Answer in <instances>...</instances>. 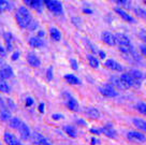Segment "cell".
I'll list each match as a JSON object with an SVG mask.
<instances>
[{
    "label": "cell",
    "instance_id": "ac0fdd59",
    "mask_svg": "<svg viewBox=\"0 0 146 145\" xmlns=\"http://www.w3.org/2000/svg\"><path fill=\"white\" fill-rule=\"evenodd\" d=\"M85 114H86L88 117L95 118V119H98V118L100 117V112H99V110L96 109V108H94V106L87 108V109L85 110Z\"/></svg>",
    "mask_w": 146,
    "mask_h": 145
},
{
    "label": "cell",
    "instance_id": "f5cc1de1",
    "mask_svg": "<svg viewBox=\"0 0 146 145\" xmlns=\"http://www.w3.org/2000/svg\"><path fill=\"white\" fill-rule=\"evenodd\" d=\"M0 64H2V61H1V59H0Z\"/></svg>",
    "mask_w": 146,
    "mask_h": 145
},
{
    "label": "cell",
    "instance_id": "f546056e",
    "mask_svg": "<svg viewBox=\"0 0 146 145\" xmlns=\"http://www.w3.org/2000/svg\"><path fill=\"white\" fill-rule=\"evenodd\" d=\"M10 86L9 84L5 81V80H0V92H3V94H9L10 91Z\"/></svg>",
    "mask_w": 146,
    "mask_h": 145
},
{
    "label": "cell",
    "instance_id": "b9f144b4",
    "mask_svg": "<svg viewBox=\"0 0 146 145\" xmlns=\"http://www.w3.org/2000/svg\"><path fill=\"white\" fill-rule=\"evenodd\" d=\"M90 132H91V133H94V134H97V136H99V134H102V132H101V129H97V128H91Z\"/></svg>",
    "mask_w": 146,
    "mask_h": 145
},
{
    "label": "cell",
    "instance_id": "277c9868",
    "mask_svg": "<svg viewBox=\"0 0 146 145\" xmlns=\"http://www.w3.org/2000/svg\"><path fill=\"white\" fill-rule=\"evenodd\" d=\"M127 139L133 143H144L146 142V136L139 131L127 132Z\"/></svg>",
    "mask_w": 146,
    "mask_h": 145
},
{
    "label": "cell",
    "instance_id": "d590c367",
    "mask_svg": "<svg viewBox=\"0 0 146 145\" xmlns=\"http://www.w3.org/2000/svg\"><path fill=\"white\" fill-rule=\"evenodd\" d=\"M70 64H71V67H72L73 70H78V61H76L75 59H71V60H70Z\"/></svg>",
    "mask_w": 146,
    "mask_h": 145
},
{
    "label": "cell",
    "instance_id": "484cf974",
    "mask_svg": "<svg viewBox=\"0 0 146 145\" xmlns=\"http://www.w3.org/2000/svg\"><path fill=\"white\" fill-rule=\"evenodd\" d=\"M64 130L70 138L75 139V138L78 136V131H76V129H75L74 127H72V126H64Z\"/></svg>",
    "mask_w": 146,
    "mask_h": 145
},
{
    "label": "cell",
    "instance_id": "74e56055",
    "mask_svg": "<svg viewBox=\"0 0 146 145\" xmlns=\"http://www.w3.org/2000/svg\"><path fill=\"white\" fill-rule=\"evenodd\" d=\"M36 28H38V22H36V21H32L31 24L29 25L28 29H30V30H35V29H36Z\"/></svg>",
    "mask_w": 146,
    "mask_h": 145
},
{
    "label": "cell",
    "instance_id": "816d5d0a",
    "mask_svg": "<svg viewBox=\"0 0 146 145\" xmlns=\"http://www.w3.org/2000/svg\"><path fill=\"white\" fill-rule=\"evenodd\" d=\"M48 1H50V0H44V2H45V3L46 2H48Z\"/></svg>",
    "mask_w": 146,
    "mask_h": 145
},
{
    "label": "cell",
    "instance_id": "44dd1931",
    "mask_svg": "<svg viewBox=\"0 0 146 145\" xmlns=\"http://www.w3.org/2000/svg\"><path fill=\"white\" fill-rule=\"evenodd\" d=\"M111 84L115 87V88H118V89H126V86L123 85V83L120 80V76H112L110 78Z\"/></svg>",
    "mask_w": 146,
    "mask_h": 145
},
{
    "label": "cell",
    "instance_id": "9a60e30c",
    "mask_svg": "<svg viewBox=\"0 0 146 145\" xmlns=\"http://www.w3.org/2000/svg\"><path fill=\"white\" fill-rule=\"evenodd\" d=\"M115 12L118 14L120 17L123 18L125 22H128V23H135V19L130 15L129 13H127L126 11H123V9H120V8H116L115 9Z\"/></svg>",
    "mask_w": 146,
    "mask_h": 145
},
{
    "label": "cell",
    "instance_id": "7c38bea8",
    "mask_svg": "<svg viewBox=\"0 0 146 145\" xmlns=\"http://www.w3.org/2000/svg\"><path fill=\"white\" fill-rule=\"evenodd\" d=\"M115 41H116V44L118 46L131 45L130 39H129L126 35H123V33H116V35H115Z\"/></svg>",
    "mask_w": 146,
    "mask_h": 145
},
{
    "label": "cell",
    "instance_id": "30bf717a",
    "mask_svg": "<svg viewBox=\"0 0 146 145\" xmlns=\"http://www.w3.org/2000/svg\"><path fill=\"white\" fill-rule=\"evenodd\" d=\"M32 142L36 145H52V143L45 136H42L41 133H38V132H35L32 134Z\"/></svg>",
    "mask_w": 146,
    "mask_h": 145
},
{
    "label": "cell",
    "instance_id": "603a6c76",
    "mask_svg": "<svg viewBox=\"0 0 146 145\" xmlns=\"http://www.w3.org/2000/svg\"><path fill=\"white\" fill-rule=\"evenodd\" d=\"M64 80H66L67 83L71 84V85H81L82 84V82L80 81V78H78L73 74H66L64 75Z\"/></svg>",
    "mask_w": 146,
    "mask_h": 145
},
{
    "label": "cell",
    "instance_id": "d6a6232c",
    "mask_svg": "<svg viewBox=\"0 0 146 145\" xmlns=\"http://www.w3.org/2000/svg\"><path fill=\"white\" fill-rule=\"evenodd\" d=\"M5 103H7V106L9 108L10 111H15V109H16V104L14 103L13 100H12V99H7Z\"/></svg>",
    "mask_w": 146,
    "mask_h": 145
},
{
    "label": "cell",
    "instance_id": "7402d4cb",
    "mask_svg": "<svg viewBox=\"0 0 146 145\" xmlns=\"http://www.w3.org/2000/svg\"><path fill=\"white\" fill-rule=\"evenodd\" d=\"M132 122L137 129H140L142 131L146 132V120L142 119V118H133Z\"/></svg>",
    "mask_w": 146,
    "mask_h": 145
},
{
    "label": "cell",
    "instance_id": "d6986e66",
    "mask_svg": "<svg viewBox=\"0 0 146 145\" xmlns=\"http://www.w3.org/2000/svg\"><path fill=\"white\" fill-rule=\"evenodd\" d=\"M3 38H5V45H7V51L8 52H12L13 50V44H12V41H13V36H12V33L11 32H5V35H3Z\"/></svg>",
    "mask_w": 146,
    "mask_h": 145
},
{
    "label": "cell",
    "instance_id": "4316f807",
    "mask_svg": "<svg viewBox=\"0 0 146 145\" xmlns=\"http://www.w3.org/2000/svg\"><path fill=\"white\" fill-rule=\"evenodd\" d=\"M50 35L52 37V39L54 41H60L61 40V33L60 31L55 27H52L50 29Z\"/></svg>",
    "mask_w": 146,
    "mask_h": 145
},
{
    "label": "cell",
    "instance_id": "5b68a950",
    "mask_svg": "<svg viewBox=\"0 0 146 145\" xmlns=\"http://www.w3.org/2000/svg\"><path fill=\"white\" fill-rule=\"evenodd\" d=\"M0 118L3 122L11 119V111L7 106V103L5 102L2 97H0Z\"/></svg>",
    "mask_w": 146,
    "mask_h": 145
},
{
    "label": "cell",
    "instance_id": "9c48e42d",
    "mask_svg": "<svg viewBox=\"0 0 146 145\" xmlns=\"http://www.w3.org/2000/svg\"><path fill=\"white\" fill-rule=\"evenodd\" d=\"M104 66L110 70H113V71H117V72H123V67L121 65L117 63L114 59H106V61L104 63Z\"/></svg>",
    "mask_w": 146,
    "mask_h": 145
},
{
    "label": "cell",
    "instance_id": "5bb4252c",
    "mask_svg": "<svg viewBox=\"0 0 146 145\" xmlns=\"http://www.w3.org/2000/svg\"><path fill=\"white\" fill-rule=\"evenodd\" d=\"M18 131H19V134H21V138L23 139V140H28L30 136H31V131H30V128L28 126L27 124H25V122H22L21 124V126L18 128Z\"/></svg>",
    "mask_w": 146,
    "mask_h": 145
},
{
    "label": "cell",
    "instance_id": "83f0119b",
    "mask_svg": "<svg viewBox=\"0 0 146 145\" xmlns=\"http://www.w3.org/2000/svg\"><path fill=\"white\" fill-rule=\"evenodd\" d=\"M87 59H88V63L90 65L91 68L94 69H98L100 67V64H99V60L94 56V55H88L87 56Z\"/></svg>",
    "mask_w": 146,
    "mask_h": 145
},
{
    "label": "cell",
    "instance_id": "f1b7e54d",
    "mask_svg": "<svg viewBox=\"0 0 146 145\" xmlns=\"http://www.w3.org/2000/svg\"><path fill=\"white\" fill-rule=\"evenodd\" d=\"M22 122H22L18 117L11 118V119H10V127L18 130V128H19V126H21V124H22Z\"/></svg>",
    "mask_w": 146,
    "mask_h": 145
},
{
    "label": "cell",
    "instance_id": "4dcf8cb0",
    "mask_svg": "<svg viewBox=\"0 0 146 145\" xmlns=\"http://www.w3.org/2000/svg\"><path fill=\"white\" fill-rule=\"evenodd\" d=\"M134 108H135V110H137L140 114L146 116V103H144V102H139V103L135 104Z\"/></svg>",
    "mask_w": 146,
    "mask_h": 145
},
{
    "label": "cell",
    "instance_id": "52a82bcc",
    "mask_svg": "<svg viewBox=\"0 0 146 145\" xmlns=\"http://www.w3.org/2000/svg\"><path fill=\"white\" fill-rule=\"evenodd\" d=\"M3 141L7 145H23V143L19 140H17V138L12 134L11 132L5 131L3 134Z\"/></svg>",
    "mask_w": 146,
    "mask_h": 145
},
{
    "label": "cell",
    "instance_id": "7dc6e473",
    "mask_svg": "<svg viewBox=\"0 0 146 145\" xmlns=\"http://www.w3.org/2000/svg\"><path fill=\"white\" fill-rule=\"evenodd\" d=\"M18 57H19V53H18V52H15V53H13V55H12V60H16V59H18Z\"/></svg>",
    "mask_w": 146,
    "mask_h": 145
},
{
    "label": "cell",
    "instance_id": "f6af8a7d",
    "mask_svg": "<svg viewBox=\"0 0 146 145\" xmlns=\"http://www.w3.org/2000/svg\"><path fill=\"white\" fill-rule=\"evenodd\" d=\"M45 105H44V103H40V105H39V108H38V110H39V112L40 113H44V111H45Z\"/></svg>",
    "mask_w": 146,
    "mask_h": 145
},
{
    "label": "cell",
    "instance_id": "836d02e7",
    "mask_svg": "<svg viewBox=\"0 0 146 145\" xmlns=\"http://www.w3.org/2000/svg\"><path fill=\"white\" fill-rule=\"evenodd\" d=\"M53 67H50V68H47L46 70V78H47V81H52L53 80V76H54V74H53Z\"/></svg>",
    "mask_w": 146,
    "mask_h": 145
},
{
    "label": "cell",
    "instance_id": "7a4b0ae2",
    "mask_svg": "<svg viewBox=\"0 0 146 145\" xmlns=\"http://www.w3.org/2000/svg\"><path fill=\"white\" fill-rule=\"evenodd\" d=\"M120 80L123 83V85L126 86V88H130V87H135V88H137V87L141 86V81L134 78L129 72L121 74L120 75Z\"/></svg>",
    "mask_w": 146,
    "mask_h": 145
},
{
    "label": "cell",
    "instance_id": "6da1fadb",
    "mask_svg": "<svg viewBox=\"0 0 146 145\" xmlns=\"http://www.w3.org/2000/svg\"><path fill=\"white\" fill-rule=\"evenodd\" d=\"M32 16L30 12L28 11L25 7H21L16 12V22L19 25L21 28H28L29 25L31 24Z\"/></svg>",
    "mask_w": 146,
    "mask_h": 145
},
{
    "label": "cell",
    "instance_id": "f907efd6",
    "mask_svg": "<svg viewBox=\"0 0 146 145\" xmlns=\"http://www.w3.org/2000/svg\"><path fill=\"white\" fill-rule=\"evenodd\" d=\"M39 36H44V31H40V32H39Z\"/></svg>",
    "mask_w": 146,
    "mask_h": 145
},
{
    "label": "cell",
    "instance_id": "ba28073f",
    "mask_svg": "<svg viewBox=\"0 0 146 145\" xmlns=\"http://www.w3.org/2000/svg\"><path fill=\"white\" fill-rule=\"evenodd\" d=\"M101 132L104 136H108V138H110V139H116V136H117V132L114 129L112 124H106V125H104V127L101 128Z\"/></svg>",
    "mask_w": 146,
    "mask_h": 145
},
{
    "label": "cell",
    "instance_id": "60d3db41",
    "mask_svg": "<svg viewBox=\"0 0 146 145\" xmlns=\"http://www.w3.org/2000/svg\"><path fill=\"white\" fill-rule=\"evenodd\" d=\"M33 103H35V100L32 99V98L28 97L27 99H26V106H31Z\"/></svg>",
    "mask_w": 146,
    "mask_h": 145
},
{
    "label": "cell",
    "instance_id": "c3c4849f",
    "mask_svg": "<svg viewBox=\"0 0 146 145\" xmlns=\"http://www.w3.org/2000/svg\"><path fill=\"white\" fill-rule=\"evenodd\" d=\"M98 53H99V55H100V57H101L102 59H104V58H105V53H104V52H102V51H99Z\"/></svg>",
    "mask_w": 146,
    "mask_h": 145
},
{
    "label": "cell",
    "instance_id": "f35d334b",
    "mask_svg": "<svg viewBox=\"0 0 146 145\" xmlns=\"http://www.w3.org/2000/svg\"><path fill=\"white\" fill-rule=\"evenodd\" d=\"M53 119H55V120H58V119H64V116L62 115V114H58V113H56V114H53Z\"/></svg>",
    "mask_w": 146,
    "mask_h": 145
},
{
    "label": "cell",
    "instance_id": "8d00e7d4",
    "mask_svg": "<svg viewBox=\"0 0 146 145\" xmlns=\"http://www.w3.org/2000/svg\"><path fill=\"white\" fill-rule=\"evenodd\" d=\"M139 36H140V39L146 43V30H141L140 33H139Z\"/></svg>",
    "mask_w": 146,
    "mask_h": 145
},
{
    "label": "cell",
    "instance_id": "d4e9b609",
    "mask_svg": "<svg viewBox=\"0 0 146 145\" xmlns=\"http://www.w3.org/2000/svg\"><path fill=\"white\" fill-rule=\"evenodd\" d=\"M13 8V5L10 3L7 0H0V12H5V11H11Z\"/></svg>",
    "mask_w": 146,
    "mask_h": 145
},
{
    "label": "cell",
    "instance_id": "e0dca14e",
    "mask_svg": "<svg viewBox=\"0 0 146 145\" xmlns=\"http://www.w3.org/2000/svg\"><path fill=\"white\" fill-rule=\"evenodd\" d=\"M67 106L72 112H78V109H80V104H78V100L75 99V98H73V97H70L68 99V101H67Z\"/></svg>",
    "mask_w": 146,
    "mask_h": 145
},
{
    "label": "cell",
    "instance_id": "bcb514c9",
    "mask_svg": "<svg viewBox=\"0 0 146 145\" xmlns=\"http://www.w3.org/2000/svg\"><path fill=\"white\" fill-rule=\"evenodd\" d=\"M140 50H141L142 54H143L146 57V45H145V44H143V45L140 46Z\"/></svg>",
    "mask_w": 146,
    "mask_h": 145
},
{
    "label": "cell",
    "instance_id": "ee69618b",
    "mask_svg": "<svg viewBox=\"0 0 146 145\" xmlns=\"http://www.w3.org/2000/svg\"><path fill=\"white\" fill-rule=\"evenodd\" d=\"M91 144L92 145H97V144H100V140L99 139H96V138H91Z\"/></svg>",
    "mask_w": 146,
    "mask_h": 145
},
{
    "label": "cell",
    "instance_id": "ab89813d",
    "mask_svg": "<svg viewBox=\"0 0 146 145\" xmlns=\"http://www.w3.org/2000/svg\"><path fill=\"white\" fill-rule=\"evenodd\" d=\"M7 49H5L3 46L0 45V57H5L7 56Z\"/></svg>",
    "mask_w": 146,
    "mask_h": 145
},
{
    "label": "cell",
    "instance_id": "ffe728a7",
    "mask_svg": "<svg viewBox=\"0 0 146 145\" xmlns=\"http://www.w3.org/2000/svg\"><path fill=\"white\" fill-rule=\"evenodd\" d=\"M43 40H42L40 37H33V38H30L29 39V45L31 47H35V49H40L43 46Z\"/></svg>",
    "mask_w": 146,
    "mask_h": 145
},
{
    "label": "cell",
    "instance_id": "8fae6325",
    "mask_svg": "<svg viewBox=\"0 0 146 145\" xmlns=\"http://www.w3.org/2000/svg\"><path fill=\"white\" fill-rule=\"evenodd\" d=\"M101 40L103 41L105 44H108L110 46H113L116 44L115 35H113V33H111L109 31H103L101 33Z\"/></svg>",
    "mask_w": 146,
    "mask_h": 145
},
{
    "label": "cell",
    "instance_id": "2e32d148",
    "mask_svg": "<svg viewBox=\"0 0 146 145\" xmlns=\"http://www.w3.org/2000/svg\"><path fill=\"white\" fill-rule=\"evenodd\" d=\"M14 75L13 69L10 66H7L5 68L0 69V80H7V78H11Z\"/></svg>",
    "mask_w": 146,
    "mask_h": 145
},
{
    "label": "cell",
    "instance_id": "8992f818",
    "mask_svg": "<svg viewBox=\"0 0 146 145\" xmlns=\"http://www.w3.org/2000/svg\"><path fill=\"white\" fill-rule=\"evenodd\" d=\"M45 5H46V7H47V9L50 10V12H53V13H55V14H61L62 11H64L61 2L57 1V0H50L48 2H46Z\"/></svg>",
    "mask_w": 146,
    "mask_h": 145
},
{
    "label": "cell",
    "instance_id": "1f68e13d",
    "mask_svg": "<svg viewBox=\"0 0 146 145\" xmlns=\"http://www.w3.org/2000/svg\"><path fill=\"white\" fill-rule=\"evenodd\" d=\"M129 73H130L134 78L139 80V81H142V78H143V73H142L141 71L137 70V69H132V70H130V72Z\"/></svg>",
    "mask_w": 146,
    "mask_h": 145
},
{
    "label": "cell",
    "instance_id": "cb8c5ba5",
    "mask_svg": "<svg viewBox=\"0 0 146 145\" xmlns=\"http://www.w3.org/2000/svg\"><path fill=\"white\" fill-rule=\"evenodd\" d=\"M24 2L28 7H30L31 9H35V10H40L42 7L41 0H24Z\"/></svg>",
    "mask_w": 146,
    "mask_h": 145
},
{
    "label": "cell",
    "instance_id": "681fc988",
    "mask_svg": "<svg viewBox=\"0 0 146 145\" xmlns=\"http://www.w3.org/2000/svg\"><path fill=\"white\" fill-rule=\"evenodd\" d=\"M84 12H86V13H88V14L92 13V11H91V10H89V9H84Z\"/></svg>",
    "mask_w": 146,
    "mask_h": 145
},
{
    "label": "cell",
    "instance_id": "e575fe53",
    "mask_svg": "<svg viewBox=\"0 0 146 145\" xmlns=\"http://www.w3.org/2000/svg\"><path fill=\"white\" fill-rule=\"evenodd\" d=\"M134 12H135V14H137V16H140V17H143V18H145L146 17V11L145 10H143V9H135L134 10Z\"/></svg>",
    "mask_w": 146,
    "mask_h": 145
},
{
    "label": "cell",
    "instance_id": "7bdbcfd3",
    "mask_svg": "<svg viewBox=\"0 0 146 145\" xmlns=\"http://www.w3.org/2000/svg\"><path fill=\"white\" fill-rule=\"evenodd\" d=\"M115 3H117L119 5H127V0H113Z\"/></svg>",
    "mask_w": 146,
    "mask_h": 145
},
{
    "label": "cell",
    "instance_id": "3957f363",
    "mask_svg": "<svg viewBox=\"0 0 146 145\" xmlns=\"http://www.w3.org/2000/svg\"><path fill=\"white\" fill-rule=\"evenodd\" d=\"M99 92L102 96L108 97V98H114V97L118 96V92L116 90V88L112 84H106V85L99 87Z\"/></svg>",
    "mask_w": 146,
    "mask_h": 145
},
{
    "label": "cell",
    "instance_id": "4fadbf2b",
    "mask_svg": "<svg viewBox=\"0 0 146 145\" xmlns=\"http://www.w3.org/2000/svg\"><path fill=\"white\" fill-rule=\"evenodd\" d=\"M27 63L28 65L32 67V68H39L41 66V60L39 59V57L36 56V54L30 52L27 56Z\"/></svg>",
    "mask_w": 146,
    "mask_h": 145
}]
</instances>
